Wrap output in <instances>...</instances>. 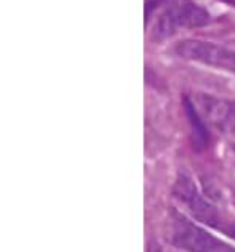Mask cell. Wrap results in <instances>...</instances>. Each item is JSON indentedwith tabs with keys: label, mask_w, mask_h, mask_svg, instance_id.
Listing matches in <instances>:
<instances>
[{
	"label": "cell",
	"mask_w": 235,
	"mask_h": 252,
	"mask_svg": "<svg viewBox=\"0 0 235 252\" xmlns=\"http://www.w3.org/2000/svg\"><path fill=\"white\" fill-rule=\"evenodd\" d=\"M194 104L203 121L224 133H235V101L209 95L194 96Z\"/></svg>",
	"instance_id": "5b68a950"
},
{
	"label": "cell",
	"mask_w": 235,
	"mask_h": 252,
	"mask_svg": "<svg viewBox=\"0 0 235 252\" xmlns=\"http://www.w3.org/2000/svg\"><path fill=\"white\" fill-rule=\"evenodd\" d=\"M209 21L205 8L198 7L192 0H176L168 3L155 18L152 28V37L163 40L171 37L181 29H195Z\"/></svg>",
	"instance_id": "6da1fadb"
},
{
	"label": "cell",
	"mask_w": 235,
	"mask_h": 252,
	"mask_svg": "<svg viewBox=\"0 0 235 252\" xmlns=\"http://www.w3.org/2000/svg\"><path fill=\"white\" fill-rule=\"evenodd\" d=\"M172 191H174V196L179 201L187 206L190 214L194 215L198 222L213 226V228L226 230L224 223H222L219 219L218 209L200 194L198 188H196V185L194 183V180H192V177L189 174L179 172Z\"/></svg>",
	"instance_id": "277c9868"
},
{
	"label": "cell",
	"mask_w": 235,
	"mask_h": 252,
	"mask_svg": "<svg viewBox=\"0 0 235 252\" xmlns=\"http://www.w3.org/2000/svg\"><path fill=\"white\" fill-rule=\"evenodd\" d=\"M184 104H185V111H187L190 127H192V145H194V148L196 151H201V150H205L209 143V135L206 130V126H205V122H203V118L200 116L198 109L195 108L194 101L185 98Z\"/></svg>",
	"instance_id": "8992f818"
},
{
	"label": "cell",
	"mask_w": 235,
	"mask_h": 252,
	"mask_svg": "<svg viewBox=\"0 0 235 252\" xmlns=\"http://www.w3.org/2000/svg\"><path fill=\"white\" fill-rule=\"evenodd\" d=\"M232 150H234V151H235V145H234V146H232Z\"/></svg>",
	"instance_id": "ba28073f"
},
{
	"label": "cell",
	"mask_w": 235,
	"mask_h": 252,
	"mask_svg": "<svg viewBox=\"0 0 235 252\" xmlns=\"http://www.w3.org/2000/svg\"><path fill=\"white\" fill-rule=\"evenodd\" d=\"M174 50L181 58L196 61L216 69L235 72V52L213 42L187 39L179 42Z\"/></svg>",
	"instance_id": "3957f363"
},
{
	"label": "cell",
	"mask_w": 235,
	"mask_h": 252,
	"mask_svg": "<svg viewBox=\"0 0 235 252\" xmlns=\"http://www.w3.org/2000/svg\"><path fill=\"white\" fill-rule=\"evenodd\" d=\"M150 252H161V249H159L158 246H155V248H153V249H152Z\"/></svg>",
	"instance_id": "52a82bcc"
},
{
	"label": "cell",
	"mask_w": 235,
	"mask_h": 252,
	"mask_svg": "<svg viewBox=\"0 0 235 252\" xmlns=\"http://www.w3.org/2000/svg\"><path fill=\"white\" fill-rule=\"evenodd\" d=\"M171 243L190 252H235V248L172 211Z\"/></svg>",
	"instance_id": "7a4b0ae2"
}]
</instances>
